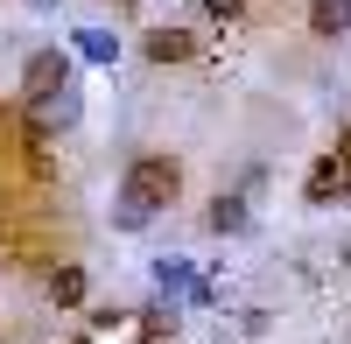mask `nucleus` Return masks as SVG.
Wrapping results in <instances>:
<instances>
[{
	"instance_id": "nucleus-1",
	"label": "nucleus",
	"mask_w": 351,
	"mask_h": 344,
	"mask_svg": "<svg viewBox=\"0 0 351 344\" xmlns=\"http://www.w3.org/2000/svg\"><path fill=\"white\" fill-rule=\"evenodd\" d=\"M176 190H183V169H176L169 155H141V162H127V176H120V197L141 204V211H169Z\"/></svg>"
},
{
	"instance_id": "nucleus-2",
	"label": "nucleus",
	"mask_w": 351,
	"mask_h": 344,
	"mask_svg": "<svg viewBox=\"0 0 351 344\" xmlns=\"http://www.w3.org/2000/svg\"><path fill=\"white\" fill-rule=\"evenodd\" d=\"M77 120H84V99H77V84H64V92H49V99H28L21 134H28V148H43L49 134H64V127H77Z\"/></svg>"
},
{
	"instance_id": "nucleus-3",
	"label": "nucleus",
	"mask_w": 351,
	"mask_h": 344,
	"mask_svg": "<svg viewBox=\"0 0 351 344\" xmlns=\"http://www.w3.org/2000/svg\"><path fill=\"white\" fill-rule=\"evenodd\" d=\"M64 84H77V49H28V64H21V92L28 99H49Z\"/></svg>"
},
{
	"instance_id": "nucleus-4",
	"label": "nucleus",
	"mask_w": 351,
	"mask_h": 344,
	"mask_svg": "<svg viewBox=\"0 0 351 344\" xmlns=\"http://www.w3.org/2000/svg\"><path fill=\"white\" fill-rule=\"evenodd\" d=\"M344 176H351V162H344V148H330V155H316V169H309V183H302V197H309V204H344Z\"/></svg>"
},
{
	"instance_id": "nucleus-5",
	"label": "nucleus",
	"mask_w": 351,
	"mask_h": 344,
	"mask_svg": "<svg viewBox=\"0 0 351 344\" xmlns=\"http://www.w3.org/2000/svg\"><path fill=\"white\" fill-rule=\"evenodd\" d=\"M197 281H204V274L183 260V253H162V260H155V288H162V302H190Z\"/></svg>"
},
{
	"instance_id": "nucleus-6",
	"label": "nucleus",
	"mask_w": 351,
	"mask_h": 344,
	"mask_svg": "<svg viewBox=\"0 0 351 344\" xmlns=\"http://www.w3.org/2000/svg\"><path fill=\"white\" fill-rule=\"evenodd\" d=\"M309 36L344 42L351 36V0H309Z\"/></svg>"
},
{
	"instance_id": "nucleus-7",
	"label": "nucleus",
	"mask_w": 351,
	"mask_h": 344,
	"mask_svg": "<svg viewBox=\"0 0 351 344\" xmlns=\"http://www.w3.org/2000/svg\"><path fill=\"white\" fill-rule=\"evenodd\" d=\"M71 49L84 56V64H120V36H112V28H77V36H71Z\"/></svg>"
},
{
	"instance_id": "nucleus-8",
	"label": "nucleus",
	"mask_w": 351,
	"mask_h": 344,
	"mask_svg": "<svg viewBox=\"0 0 351 344\" xmlns=\"http://www.w3.org/2000/svg\"><path fill=\"white\" fill-rule=\"evenodd\" d=\"M246 218H253V211H246V197H239V190H218V197H211V232L232 239V232H246Z\"/></svg>"
},
{
	"instance_id": "nucleus-9",
	"label": "nucleus",
	"mask_w": 351,
	"mask_h": 344,
	"mask_svg": "<svg viewBox=\"0 0 351 344\" xmlns=\"http://www.w3.org/2000/svg\"><path fill=\"white\" fill-rule=\"evenodd\" d=\"M190 49H197L190 28H155V36H148V56H155V64H183Z\"/></svg>"
},
{
	"instance_id": "nucleus-10",
	"label": "nucleus",
	"mask_w": 351,
	"mask_h": 344,
	"mask_svg": "<svg viewBox=\"0 0 351 344\" xmlns=\"http://www.w3.org/2000/svg\"><path fill=\"white\" fill-rule=\"evenodd\" d=\"M84 288H92V281H84V267H56V274H49V302H56V309H77Z\"/></svg>"
},
{
	"instance_id": "nucleus-11",
	"label": "nucleus",
	"mask_w": 351,
	"mask_h": 344,
	"mask_svg": "<svg viewBox=\"0 0 351 344\" xmlns=\"http://www.w3.org/2000/svg\"><path fill=\"white\" fill-rule=\"evenodd\" d=\"M155 211H141V204H127V197H112V232H141Z\"/></svg>"
},
{
	"instance_id": "nucleus-12",
	"label": "nucleus",
	"mask_w": 351,
	"mask_h": 344,
	"mask_svg": "<svg viewBox=\"0 0 351 344\" xmlns=\"http://www.w3.org/2000/svg\"><path fill=\"white\" fill-rule=\"evenodd\" d=\"M197 8L211 14V21H239V14H246V0H197Z\"/></svg>"
},
{
	"instance_id": "nucleus-13",
	"label": "nucleus",
	"mask_w": 351,
	"mask_h": 344,
	"mask_svg": "<svg viewBox=\"0 0 351 344\" xmlns=\"http://www.w3.org/2000/svg\"><path fill=\"white\" fill-rule=\"evenodd\" d=\"M28 8H36V14H56V8H64V0H28Z\"/></svg>"
},
{
	"instance_id": "nucleus-14",
	"label": "nucleus",
	"mask_w": 351,
	"mask_h": 344,
	"mask_svg": "<svg viewBox=\"0 0 351 344\" xmlns=\"http://www.w3.org/2000/svg\"><path fill=\"white\" fill-rule=\"evenodd\" d=\"M141 344H169V337H148V330H141Z\"/></svg>"
},
{
	"instance_id": "nucleus-15",
	"label": "nucleus",
	"mask_w": 351,
	"mask_h": 344,
	"mask_svg": "<svg viewBox=\"0 0 351 344\" xmlns=\"http://www.w3.org/2000/svg\"><path fill=\"white\" fill-rule=\"evenodd\" d=\"M344 267H351V246H344Z\"/></svg>"
},
{
	"instance_id": "nucleus-16",
	"label": "nucleus",
	"mask_w": 351,
	"mask_h": 344,
	"mask_svg": "<svg viewBox=\"0 0 351 344\" xmlns=\"http://www.w3.org/2000/svg\"><path fill=\"white\" fill-rule=\"evenodd\" d=\"M77 344H92V337H77Z\"/></svg>"
}]
</instances>
